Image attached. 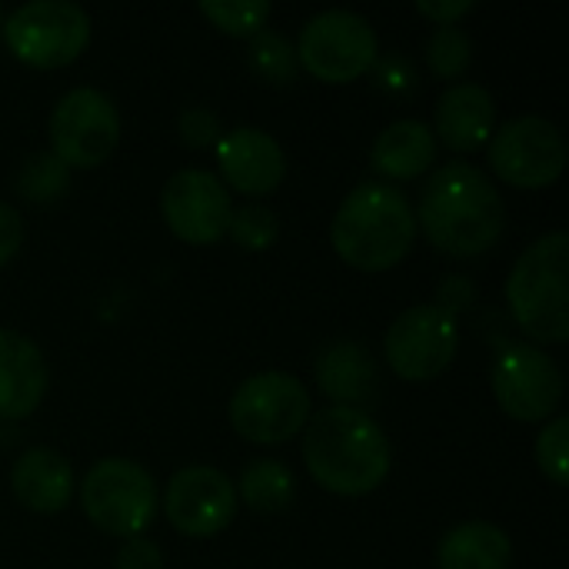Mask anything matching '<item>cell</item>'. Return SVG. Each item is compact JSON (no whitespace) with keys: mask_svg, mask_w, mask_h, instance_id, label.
I'll return each mask as SVG.
<instances>
[{"mask_svg":"<svg viewBox=\"0 0 569 569\" xmlns=\"http://www.w3.org/2000/svg\"><path fill=\"white\" fill-rule=\"evenodd\" d=\"M413 217L447 257H480L503 237L507 203L480 167L450 160L420 190Z\"/></svg>","mask_w":569,"mask_h":569,"instance_id":"6da1fadb","label":"cell"},{"mask_svg":"<svg viewBox=\"0 0 569 569\" xmlns=\"http://www.w3.org/2000/svg\"><path fill=\"white\" fill-rule=\"evenodd\" d=\"M303 463L317 487L337 497H363L390 477L393 453L370 413L323 407L303 427Z\"/></svg>","mask_w":569,"mask_h":569,"instance_id":"7a4b0ae2","label":"cell"},{"mask_svg":"<svg viewBox=\"0 0 569 569\" xmlns=\"http://www.w3.org/2000/svg\"><path fill=\"white\" fill-rule=\"evenodd\" d=\"M330 240L340 260L350 267L363 273H383L403 263L413 250L417 217L397 187L367 180L343 197L330 223Z\"/></svg>","mask_w":569,"mask_h":569,"instance_id":"3957f363","label":"cell"},{"mask_svg":"<svg viewBox=\"0 0 569 569\" xmlns=\"http://www.w3.org/2000/svg\"><path fill=\"white\" fill-rule=\"evenodd\" d=\"M507 303L523 333L540 343L569 340V233L533 240L507 277Z\"/></svg>","mask_w":569,"mask_h":569,"instance_id":"277c9868","label":"cell"},{"mask_svg":"<svg viewBox=\"0 0 569 569\" xmlns=\"http://www.w3.org/2000/svg\"><path fill=\"white\" fill-rule=\"evenodd\" d=\"M80 507L100 533L123 540L143 537L157 517V483L140 463L107 457L87 470L80 483Z\"/></svg>","mask_w":569,"mask_h":569,"instance_id":"5b68a950","label":"cell"},{"mask_svg":"<svg viewBox=\"0 0 569 569\" xmlns=\"http://www.w3.org/2000/svg\"><path fill=\"white\" fill-rule=\"evenodd\" d=\"M3 40L27 67L53 70L90 43V13L73 0H30L3 20Z\"/></svg>","mask_w":569,"mask_h":569,"instance_id":"8992f818","label":"cell"},{"mask_svg":"<svg viewBox=\"0 0 569 569\" xmlns=\"http://www.w3.org/2000/svg\"><path fill=\"white\" fill-rule=\"evenodd\" d=\"M380 40L373 23L357 10H323L300 30L297 63L323 83H350L373 70Z\"/></svg>","mask_w":569,"mask_h":569,"instance_id":"52a82bcc","label":"cell"},{"mask_svg":"<svg viewBox=\"0 0 569 569\" xmlns=\"http://www.w3.org/2000/svg\"><path fill=\"white\" fill-rule=\"evenodd\" d=\"M230 427L257 443L273 447L303 433L310 420V393L300 377L283 370H263L243 380L230 397Z\"/></svg>","mask_w":569,"mask_h":569,"instance_id":"ba28073f","label":"cell"},{"mask_svg":"<svg viewBox=\"0 0 569 569\" xmlns=\"http://www.w3.org/2000/svg\"><path fill=\"white\" fill-rule=\"evenodd\" d=\"M120 140L117 103L97 87L67 90L50 113V153L70 167H100Z\"/></svg>","mask_w":569,"mask_h":569,"instance_id":"9c48e42d","label":"cell"},{"mask_svg":"<svg viewBox=\"0 0 569 569\" xmlns=\"http://www.w3.org/2000/svg\"><path fill=\"white\" fill-rule=\"evenodd\" d=\"M490 167L503 183L520 190H543L557 183L567 167L560 127L540 113L507 120L490 137Z\"/></svg>","mask_w":569,"mask_h":569,"instance_id":"30bf717a","label":"cell"},{"mask_svg":"<svg viewBox=\"0 0 569 569\" xmlns=\"http://www.w3.org/2000/svg\"><path fill=\"white\" fill-rule=\"evenodd\" d=\"M457 347H460L457 317L437 303H417L403 310L390 323L383 340L390 370L410 383L440 377L457 360Z\"/></svg>","mask_w":569,"mask_h":569,"instance_id":"8fae6325","label":"cell"},{"mask_svg":"<svg viewBox=\"0 0 569 569\" xmlns=\"http://www.w3.org/2000/svg\"><path fill=\"white\" fill-rule=\"evenodd\" d=\"M490 387L503 413L520 423H543L563 400L557 360L533 343H507L490 367Z\"/></svg>","mask_w":569,"mask_h":569,"instance_id":"7c38bea8","label":"cell"},{"mask_svg":"<svg viewBox=\"0 0 569 569\" xmlns=\"http://www.w3.org/2000/svg\"><path fill=\"white\" fill-rule=\"evenodd\" d=\"M160 213L177 240L210 247V243L223 240L230 217H233V203L217 173L190 167V170L173 173L163 183Z\"/></svg>","mask_w":569,"mask_h":569,"instance_id":"4fadbf2b","label":"cell"},{"mask_svg":"<svg viewBox=\"0 0 569 569\" xmlns=\"http://www.w3.org/2000/svg\"><path fill=\"white\" fill-rule=\"evenodd\" d=\"M163 513L177 533L193 537V540H210L233 523L237 487L223 470L183 467L167 483Z\"/></svg>","mask_w":569,"mask_h":569,"instance_id":"5bb4252c","label":"cell"},{"mask_svg":"<svg viewBox=\"0 0 569 569\" xmlns=\"http://www.w3.org/2000/svg\"><path fill=\"white\" fill-rule=\"evenodd\" d=\"M217 163L223 183L250 197L273 193L287 177L283 147L260 127H237L223 133L217 140Z\"/></svg>","mask_w":569,"mask_h":569,"instance_id":"9a60e30c","label":"cell"},{"mask_svg":"<svg viewBox=\"0 0 569 569\" xmlns=\"http://www.w3.org/2000/svg\"><path fill=\"white\" fill-rule=\"evenodd\" d=\"M497 127V103L493 93L480 83H453L437 100L433 137H440L457 153H473L490 143Z\"/></svg>","mask_w":569,"mask_h":569,"instance_id":"2e32d148","label":"cell"},{"mask_svg":"<svg viewBox=\"0 0 569 569\" xmlns=\"http://www.w3.org/2000/svg\"><path fill=\"white\" fill-rule=\"evenodd\" d=\"M317 383L323 397H330V407H350L367 413V407L380 397V373L370 350L357 340H337L327 343L317 357Z\"/></svg>","mask_w":569,"mask_h":569,"instance_id":"e0dca14e","label":"cell"},{"mask_svg":"<svg viewBox=\"0 0 569 569\" xmlns=\"http://www.w3.org/2000/svg\"><path fill=\"white\" fill-rule=\"evenodd\" d=\"M43 393L47 360L40 347L17 330H0V420L30 417Z\"/></svg>","mask_w":569,"mask_h":569,"instance_id":"ac0fdd59","label":"cell"},{"mask_svg":"<svg viewBox=\"0 0 569 569\" xmlns=\"http://www.w3.org/2000/svg\"><path fill=\"white\" fill-rule=\"evenodd\" d=\"M73 467L50 447H30L13 460L10 490L30 513H60L73 497Z\"/></svg>","mask_w":569,"mask_h":569,"instance_id":"d6986e66","label":"cell"},{"mask_svg":"<svg viewBox=\"0 0 569 569\" xmlns=\"http://www.w3.org/2000/svg\"><path fill=\"white\" fill-rule=\"evenodd\" d=\"M437 160V137L430 130V123L423 120H393L377 140H373V153L370 163L380 177L390 180H413L420 173H427Z\"/></svg>","mask_w":569,"mask_h":569,"instance_id":"ffe728a7","label":"cell"},{"mask_svg":"<svg viewBox=\"0 0 569 569\" xmlns=\"http://www.w3.org/2000/svg\"><path fill=\"white\" fill-rule=\"evenodd\" d=\"M513 543L510 537L487 520H470L443 533L437 547L440 569H510Z\"/></svg>","mask_w":569,"mask_h":569,"instance_id":"44dd1931","label":"cell"},{"mask_svg":"<svg viewBox=\"0 0 569 569\" xmlns=\"http://www.w3.org/2000/svg\"><path fill=\"white\" fill-rule=\"evenodd\" d=\"M297 480L287 463L280 460H253L240 473L237 500H243L257 513H280L293 503Z\"/></svg>","mask_w":569,"mask_h":569,"instance_id":"7402d4cb","label":"cell"},{"mask_svg":"<svg viewBox=\"0 0 569 569\" xmlns=\"http://www.w3.org/2000/svg\"><path fill=\"white\" fill-rule=\"evenodd\" d=\"M67 187H70V170L50 150L30 153L17 170V193L30 203H50L63 197Z\"/></svg>","mask_w":569,"mask_h":569,"instance_id":"603a6c76","label":"cell"},{"mask_svg":"<svg viewBox=\"0 0 569 569\" xmlns=\"http://www.w3.org/2000/svg\"><path fill=\"white\" fill-rule=\"evenodd\" d=\"M247 63L267 83H290L297 77V70H300L297 47L277 30H260V33L250 37Z\"/></svg>","mask_w":569,"mask_h":569,"instance_id":"cb8c5ba5","label":"cell"},{"mask_svg":"<svg viewBox=\"0 0 569 569\" xmlns=\"http://www.w3.org/2000/svg\"><path fill=\"white\" fill-rule=\"evenodd\" d=\"M473 63V40L463 27L447 23L437 27L427 40V67L433 70V77L440 80H457L467 73V67Z\"/></svg>","mask_w":569,"mask_h":569,"instance_id":"d4e9b609","label":"cell"},{"mask_svg":"<svg viewBox=\"0 0 569 569\" xmlns=\"http://www.w3.org/2000/svg\"><path fill=\"white\" fill-rule=\"evenodd\" d=\"M267 0H200V13L230 37H253L270 17Z\"/></svg>","mask_w":569,"mask_h":569,"instance_id":"484cf974","label":"cell"},{"mask_svg":"<svg viewBox=\"0 0 569 569\" xmlns=\"http://www.w3.org/2000/svg\"><path fill=\"white\" fill-rule=\"evenodd\" d=\"M227 233H230L233 243L243 247V250H267V247L277 243L280 223H277V213H273L270 207H263V203H247V207L233 210Z\"/></svg>","mask_w":569,"mask_h":569,"instance_id":"4316f807","label":"cell"},{"mask_svg":"<svg viewBox=\"0 0 569 569\" xmlns=\"http://www.w3.org/2000/svg\"><path fill=\"white\" fill-rule=\"evenodd\" d=\"M537 467L557 487L569 483V417L550 420L537 437Z\"/></svg>","mask_w":569,"mask_h":569,"instance_id":"83f0119b","label":"cell"},{"mask_svg":"<svg viewBox=\"0 0 569 569\" xmlns=\"http://www.w3.org/2000/svg\"><path fill=\"white\" fill-rule=\"evenodd\" d=\"M177 130H180V140H183L187 147H193V150L210 147V143H217V140L223 137L220 117H217L210 107H187V110L180 113Z\"/></svg>","mask_w":569,"mask_h":569,"instance_id":"f1b7e54d","label":"cell"},{"mask_svg":"<svg viewBox=\"0 0 569 569\" xmlns=\"http://www.w3.org/2000/svg\"><path fill=\"white\" fill-rule=\"evenodd\" d=\"M373 70H377V83L390 93H410L417 87V67L403 53H387L383 60L373 63Z\"/></svg>","mask_w":569,"mask_h":569,"instance_id":"f546056e","label":"cell"},{"mask_svg":"<svg viewBox=\"0 0 569 569\" xmlns=\"http://www.w3.org/2000/svg\"><path fill=\"white\" fill-rule=\"evenodd\" d=\"M117 569H163V553L147 537H130L117 550Z\"/></svg>","mask_w":569,"mask_h":569,"instance_id":"4dcf8cb0","label":"cell"},{"mask_svg":"<svg viewBox=\"0 0 569 569\" xmlns=\"http://www.w3.org/2000/svg\"><path fill=\"white\" fill-rule=\"evenodd\" d=\"M20 243H23V220L10 203L0 200V267H7L17 257Z\"/></svg>","mask_w":569,"mask_h":569,"instance_id":"1f68e13d","label":"cell"},{"mask_svg":"<svg viewBox=\"0 0 569 569\" xmlns=\"http://www.w3.org/2000/svg\"><path fill=\"white\" fill-rule=\"evenodd\" d=\"M473 280H467V277H450V280H443V287H440V297H437V307H443L447 313H460L463 307H470L473 303Z\"/></svg>","mask_w":569,"mask_h":569,"instance_id":"d6a6232c","label":"cell"},{"mask_svg":"<svg viewBox=\"0 0 569 569\" xmlns=\"http://www.w3.org/2000/svg\"><path fill=\"white\" fill-rule=\"evenodd\" d=\"M477 3L473 0H420L417 10L427 13L430 20H437V27H447V23H457L460 17H467Z\"/></svg>","mask_w":569,"mask_h":569,"instance_id":"836d02e7","label":"cell"}]
</instances>
